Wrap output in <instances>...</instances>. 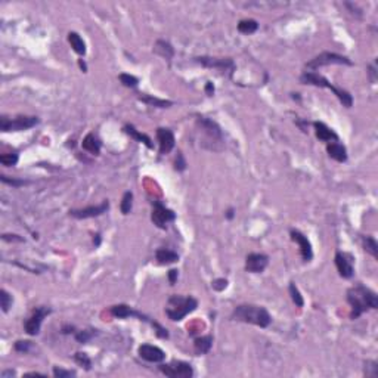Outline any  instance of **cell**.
Wrapping results in <instances>:
<instances>
[{
    "label": "cell",
    "mask_w": 378,
    "mask_h": 378,
    "mask_svg": "<svg viewBox=\"0 0 378 378\" xmlns=\"http://www.w3.org/2000/svg\"><path fill=\"white\" fill-rule=\"evenodd\" d=\"M346 298L352 307V315H350L352 319H358L360 315H363L368 310L378 309V296L362 284H358L349 288Z\"/></svg>",
    "instance_id": "cell-1"
},
{
    "label": "cell",
    "mask_w": 378,
    "mask_h": 378,
    "mask_svg": "<svg viewBox=\"0 0 378 378\" xmlns=\"http://www.w3.org/2000/svg\"><path fill=\"white\" fill-rule=\"evenodd\" d=\"M234 320L251 323V325H257L260 328H267L272 323V316L263 306L256 304H239L234 309L232 316Z\"/></svg>",
    "instance_id": "cell-2"
},
{
    "label": "cell",
    "mask_w": 378,
    "mask_h": 378,
    "mask_svg": "<svg viewBox=\"0 0 378 378\" xmlns=\"http://www.w3.org/2000/svg\"><path fill=\"white\" fill-rule=\"evenodd\" d=\"M300 83L330 89V90H331V92L338 98V100L343 103V106H346V108H352V105H353V96H352L347 90L340 89V87H337V86L331 84L325 77L319 76V74H318V73H315V71H304V73L300 76Z\"/></svg>",
    "instance_id": "cell-3"
},
{
    "label": "cell",
    "mask_w": 378,
    "mask_h": 378,
    "mask_svg": "<svg viewBox=\"0 0 378 378\" xmlns=\"http://www.w3.org/2000/svg\"><path fill=\"white\" fill-rule=\"evenodd\" d=\"M198 307V301L194 297H183V296H172L167 300V307H166V315L169 316L170 320L179 322L182 320L186 315L192 313Z\"/></svg>",
    "instance_id": "cell-4"
},
{
    "label": "cell",
    "mask_w": 378,
    "mask_h": 378,
    "mask_svg": "<svg viewBox=\"0 0 378 378\" xmlns=\"http://www.w3.org/2000/svg\"><path fill=\"white\" fill-rule=\"evenodd\" d=\"M40 123L36 116H18L15 119H9L6 116L0 117V130L2 132H22L28 130Z\"/></svg>",
    "instance_id": "cell-5"
},
{
    "label": "cell",
    "mask_w": 378,
    "mask_h": 378,
    "mask_svg": "<svg viewBox=\"0 0 378 378\" xmlns=\"http://www.w3.org/2000/svg\"><path fill=\"white\" fill-rule=\"evenodd\" d=\"M197 127L202 130L204 136L207 138V140L211 143L210 145V149L211 151H218L214 146V143H223V133H222V129L219 127V124L207 119V117H198L197 119Z\"/></svg>",
    "instance_id": "cell-6"
},
{
    "label": "cell",
    "mask_w": 378,
    "mask_h": 378,
    "mask_svg": "<svg viewBox=\"0 0 378 378\" xmlns=\"http://www.w3.org/2000/svg\"><path fill=\"white\" fill-rule=\"evenodd\" d=\"M325 65H353V62L347 57L338 55V53L323 52V53L315 57L312 61H309L306 64V70L313 71V70H318V68L325 67Z\"/></svg>",
    "instance_id": "cell-7"
},
{
    "label": "cell",
    "mask_w": 378,
    "mask_h": 378,
    "mask_svg": "<svg viewBox=\"0 0 378 378\" xmlns=\"http://www.w3.org/2000/svg\"><path fill=\"white\" fill-rule=\"evenodd\" d=\"M158 368L166 377H170V378H191L194 375V369L191 363L183 360H173L170 363H163Z\"/></svg>",
    "instance_id": "cell-8"
},
{
    "label": "cell",
    "mask_w": 378,
    "mask_h": 378,
    "mask_svg": "<svg viewBox=\"0 0 378 378\" xmlns=\"http://www.w3.org/2000/svg\"><path fill=\"white\" fill-rule=\"evenodd\" d=\"M176 219V213L170 208H167L166 205H163L161 202H154L152 204V213H151V220L152 223L159 228V229H166L167 223L173 222Z\"/></svg>",
    "instance_id": "cell-9"
},
{
    "label": "cell",
    "mask_w": 378,
    "mask_h": 378,
    "mask_svg": "<svg viewBox=\"0 0 378 378\" xmlns=\"http://www.w3.org/2000/svg\"><path fill=\"white\" fill-rule=\"evenodd\" d=\"M52 310L46 306H40L36 307L34 312L31 313V316L25 320L24 323V330L28 336H37L40 333V327H41V322L43 319L50 313Z\"/></svg>",
    "instance_id": "cell-10"
},
{
    "label": "cell",
    "mask_w": 378,
    "mask_h": 378,
    "mask_svg": "<svg viewBox=\"0 0 378 378\" xmlns=\"http://www.w3.org/2000/svg\"><path fill=\"white\" fill-rule=\"evenodd\" d=\"M110 210V201L103 199L100 204L98 205H89L84 208H74L70 210V216H73L74 219H92V218H98V216H102L103 213H106Z\"/></svg>",
    "instance_id": "cell-11"
},
{
    "label": "cell",
    "mask_w": 378,
    "mask_h": 378,
    "mask_svg": "<svg viewBox=\"0 0 378 378\" xmlns=\"http://www.w3.org/2000/svg\"><path fill=\"white\" fill-rule=\"evenodd\" d=\"M269 264V257L263 253H250L245 257V271L250 274H261Z\"/></svg>",
    "instance_id": "cell-12"
},
{
    "label": "cell",
    "mask_w": 378,
    "mask_h": 378,
    "mask_svg": "<svg viewBox=\"0 0 378 378\" xmlns=\"http://www.w3.org/2000/svg\"><path fill=\"white\" fill-rule=\"evenodd\" d=\"M336 266H337V271L340 274L341 278L344 279H350L355 274V267H353V257L347 253L338 251L336 254Z\"/></svg>",
    "instance_id": "cell-13"
},
{
    "label": "cell",
    "mask_w": 378,
    "mask_h": 378,
    "mask_svg": "<svg viewBox=\"0 0 378 378\" xmlns=\"http://www.w3.org/2000/svg\"><path fill=\"white\" fill-rule=\"evenodd\" d=\"M157 140L159 145V154L161 155H166L169 152H172V149L176 145V139L175 135L170 129L166 127H158L157 129Z\"/></svg>",
    "instance_id": "cell-14"
},
{
    "label": "cell",
    "mask_w": 378,
    "mask_h": 378,
    "mask_svg": "<svg viewBox=\"0 0 378 378\" xmlns=\"http://www.w3.org/2000/svg\"><path fill=\"white\" fill-rule=\"evenodd\" d=\"M138 353H139V356L143 360L151 362V363H161L166 359V352L163 349L157 347V346H152V344H142V346H139Z\"/></svg>",
    "instance_id": "cell-15"
},
{
    "label": "cell",
    "mask_w": 378,
    "mask_h": 378,
    "mask_svg": "<svg viewBox=\"0 0 378 378\" xmlns=\"http://www.w3.org/2000/svg\"><path fill=\"white\" fill-rule=\"evenodd\" d=\"M290 237H291V239L298 245L303 261H310V260L313 259V250H312V244H310V241L307 239V237L303 235L300 231H296V229H291V231H290Z\"/></svg>",
    "instance_id": "cell-16"
},
{
    "label": "cell",
    "mask_w": 378,
    "mask_h": 378,
    "mask_svg": "<svg viewBox=\"0 0 378 378\" xmlns=\"http://www.w3.org/2000/svg\"><path fill=\"white\" fill-rule=\"evenodd\" d=\"M111 315L114 316V318H119V319H126V318H138L139 320H143V322H149L151 325H152V322L154 320H151L146 315H143V313H140V312H138V310H135L133 307H130V306H127V304H116V306H113L111 307Z\"/></svg>",
    "instance_id": "cell-17"
},
{
    "label": "cell",
    "mask_w": 378,
    "mask_h": 378,
    "mask_svg": "<svg viewBox=\"0 0 378 378\" xmlns=\"http://www.w3.org/2000/svg\"><path fill=\"white\" fill-rule=\"evenodd\" d=\"M195 61L204 67H208V68H216V70H222V71H228L235 68L234 65V61L231 58H207V57H201V58H195Z\"/></svg>",
    "instance_id": "cell-18"
},
{
    "label": "cell",
    "mask_w": 378,
    "mask_h": 378,
    "mask_svg": "<svg viewBox=\"0 0 378 378\" xmlns=\"http://www.w3.org/2000/svg\"><path fill=\"white\" fill-rule=\"evenodd\" d=\"M313 126H315L316 138H318L319 140H322V142H337V140H338V135H337L331 127H328L325 123L315 121Z\"/></svg>",
    "instance_id": "cell-19"
},
{
    "label": "cell",
    "mask_w": 378,
    "mask_h": 378,
    "mask_svg": "<svg viewBox=\"0 0 378 378\" xmlns=\"http://www.w3.org/2000/svg\"><path fill=\"white\" fill-rule=\"evenodd\" d=\"M327 152H328L330 158L336 159L337 163H346L347 161V149L344 145H341L338 142H328Z\"/></svg>",
    "instance_id": "cell-20"
},
{
    "label": "cell",
    "mask_w": 378,
    "mask_h": 378,
    "mask_svg": "<svg viewBox=\"0 0 378 378\" xmlns=\"http://www.w3.org/2000/svg\"><path fill=\"white\" fill-rule=\"evenodd\" d=\"M81 146H83V149L87 151L89 154H92V155H99V154H100V146H102V143H100V140H99L93 133H89V135L83 139Z\"/></svg>",
    "instance_id": "cell-21"
},
{
    "label": "cell",
    "mask_w": 378,
    "mask_h": 378,
    "mask_svg": "<svg viewBox=\"0 0 378 378\" xmlns=\"http://www.w3.org/2000/svg\"><path fill=\"white\" fill-rule=\"evenodd\" d=\"M155 259L159 264H172L179 260V254L167 248H158L155 253Z\"/></svg>",
    "instance_id": "cell-22"
},
{
    "label": "cell",
    "mask_w": 378,
    "mask_h": 378,
    "mask_svg": "<svg viewBox=\"0 0 378 378\" xmlns=\"http://www.w3.org/2000/svg\"><path fill=\"white\" fill-rule=\"evenodd\" d=\"M138 99L145 102L146 105L149 106H157V108H169L173 105L172 100H166V99H158L155 96H151V95H146V93H138Z\"/></svg>",
    "instance_id": "cell-23"
},
{
    "label": "cell",
    "mask_w": 378,
    "mask_h": 378,
    "mask_svg": "<svg viewBox=\"0 0 378 378\" xmlns=\"http://www.w3.org/2000/svg\"><path fill=\"white\" fill-rule=\"evenodd\" d=\"M124 132H126L130 138H133L135 140H138V142L146 145V148H149V149L154 148V143H152L151 138L146 136V135H143V133H140V132H138L132 124H126V126H124Z\"/></svg>",
    "instance_id": "cell-24"
},
{
    "label": "cell",
    "mask_w": 378,
    "mask_h": 378,
    "mask_svg": "<svg viewBox=\"0 0 378 378\" xmlns=\"http://www.w3.org/2000/svg\"><path fill=\"white\" fill-rule=\"evenodd\" d=\"M68 41H70V44H71V47H73V50L76 53H79L80 57L86 55V43L76 31H70L68 33Z\"/></svg>",
    "instance_id": "cell-25"
},
{
    "label": "cell",
    "mask_w": 378,
    "mask_h": 378,
    "mask_svg": "<svg viewBox=\"0 0 378 378\" xmlns=\"http://www.w3.org/2000/svg\"><path fill=\"white\" fill-rule=\"evenodd\" d=\"M194 347H195V352L198 355H207L213 347V337L211 336H202V337L195 338Z\"/></svg>",
    "instance_id": "cell-26"
},
{
    "label": "cell",
    "mask_w": 378,
    "mask_h": 378,
    "mask_svg": "<svg viewBox=\"0 0 378 378\" xmlns=\"http://www.w3.org/2000/svg\"><path fill=\"white\" fill-rule=\"evenodd\" d=\"M155 52L166 60H172L173 55H175V49L172 47V44L164 41V40H158L155 43Z\"/></svg>",
    "instance_id": "cell-27"
},
{
    "label": "cell",
    "mask_w": 378,
    "mask_h": 378,
    "mask_svg": "<svg viewBox=\"0 0 378 378\" xmlns=\"http://www.w3.org/2000/svg\"><path fill=\"white\" fill-rule=\"evenodd\" d=\"M362 245H363V250L366 253H369L374 259H378V242L374 237L363 235L362 237Z\"/></svg>",
    "instance_id": "cell-28"
},
{
    "label": "cell",
    "mask_w": 378,
    "mask_h": 378,
    "mask_svg": "<svg viewBox=\"0 0 378 378\" xmlns=\"http://www.w3.org/2000/svg\"><path fill=\"white\" fill-rule=\"evenodd\" d=\"M257 30H259V22L256 20L248 18V20H241L238 22V31L241 34H253Z\"/></svg>",
    "instance_id": "cell-29"
},
{
    "label": "cell",
    "mask_w": 378,
    "mask_h": 378,
    "mask_svg": "<svg viewBox=\"0 0 378 378\" xmlns=\"http://www.w3.org/2000/svg\"><path fill=\"white\" fill-rule=\"evenodd\" d=\"M288 291H290V296H291V300L294 301V304L297 307H303L304 306V300H303V296H301L300 290L297 288L296 282H290Z\"/></svg>",
    "instance_id": "cell-30"
},
{
    "label": "cell",
    "mask_w": 378,
    "mask_h": 378,
    "mask_svg": "<svg viewBox=\"0 0 378 378\" xmlns=\"http://www.w3.org/2000/svg\"><path fill=\"white\" fill-rule=\"evenodd\" d=\"M12 303H14L12 296H11L5 288L0 290V307H2V310H3L5 313L9 312V309L12 307Z\"/></svg>",
    "instance_id": "cell-31"
},
{
    "label": "cell",
    "mask_w": 378,
    "mask_h": 378,
    "mask_svg": "<svg viewBox=\"0 0 378 378\" xmlns=\"http://www.w3.org/2000/svg\"><path fill=\"white\" fill-rule=\"evenodd\" d=\"M132 207H133V194L130 191H127V192H124V195L121 198L120 210L124 216H127L132 211Z\"/></svg>",
    "instance_id": "cell-32"
},
{
    "label": "cell",
    "mask_w": 378,
    "mask_h": 378,
    "mask_svg": "<svg viewBox=\"0 0 378 378\" xmlns=\"http://www.w3.org/2000/svg\"><path fill=\"white\" fill-rule=\"evenodd\" d=\"M95 334H96V330H95V331H93V330H84V331H76V333H74V337H76L77 343L86 344V343H89V341L95 337Z\"/></svg>",
    "instance_id": "cell-33"
},
{
    "label": "cell",
    "mask_w": 378,
    "mask_h": 378,
    "mask_svg": "<svg viewBox=\"0 0 378 378\" xmlns=\"http://www.w3.org/2000/svg\"><path fill=\"white\" fill-rule=\"evenodd\" d=\"M119 79H120V81H121V84H123V86L130 87V89H135V87L139 84V79H138V77H135V76H132V74H126V73H123V74H120V76H119Z\"/></svg>",
    "instance_id": "cell-34"
},
{
    "label": "cell",
    "mask_w": 378,
    "mask_h": 378,
    "mask_svg": "<svg viewBox=\"0 0 378 378\" xmlns=\"http://www.w3.org/2000/svg\"><path fill=\"white\" fill-rule=\"evenodd\" d=\"M74 360H76L80 366H83L86 371H90V369H92V360H90V358H89L86 353L77 352V353L74 355Z\"/></svg>",
    "instance_id": "cell-35"
},
{
    "label": "cell",
    "mask_w": 378,
    "mask_h": 378,
    "mask_svg": "<svg viewBox=\"0 0 378 378\" xmlns=\"http://www.w3.org/2000/svg\"><path fill=\"white\" fill-rule=\"evenodd\" d=\"M363 374L368 378H377V375H378V363L375 360H366L365 362V368H363Z\"/></svg>",
    "instance_id": "cell-36"
},
{
    "label": "cell",
    "mask_w": 378,
    "mask_h": 378,
    "mask_svg": "<svg viewBox=\"0 0 378 378\" xmlns=\"http://www.w3.org/2000/svg\"><path fill=\"white\" fill-rule=\"evenodd\" d=\"M0 163L6 167H12L18 163V154L12 152V154H2L0 155Z\"/></svg>",
    "instance_id": "cell-37"
},
{
    "label": "cell",
    "mask_w": 378,
    "mask_h": 378,
    "mask_svg": "<svg viewBox=\"0 0 378 378\" xmlns=\"http://www.w3.org/2000/svg\"><path fill=\"white\" fill-rule=\"evenodd\" d=\"M0 180H2L3 183L9 185V186H14V188H20V186H24V185H28L30 182L24 180V179H15V178H8L5 175H0Z\"/></svg>",
    "instance_id": "cell-38"
},
{
    "label": "cell",
    "mask_w": 378,
    "mask_h": 378,
    "mask_svg": "<svg viewBox=\"0 0 378 378\" xmlns=\"http://www.w3.org/2000/svg\"><path fill=\"white\" fill-rule=\"evenodd\" d=\"M53 375H55L57 378H68V377H76V371L55 366V368H53Z\"/></svg>",
    "instance_id": "cell-39"
},
{
    "label": "cell",
    "mask_w": 378,
    "mask_h": 378,
    "mask_svg": "<svg viewBox=\"0 0 378 378\" xmlns=\"http://www.w3.org/2000/svg\"><path fill=\"white\" fill-rule=\"evenodd\" d=\"M186 159L183 158V154L182 152H178V157H176V161H175V170L176 172H185L186 170Z\"/></svg>",
    "instance_id": "cell-40"
},
{
    "label": "cell",
    "mask_w": 378,
    "mask_h": 378,
    "mask_svg": "<svg viewBox=\"0 0 378 378\" xmlns=\"http://www.w3.org/2000/svg\"><path fill=\"white\" fill-rule=\"evenodd\" d=\"M30 349H31V341H28V340H18L15 343V350L20 353H27Z\"/></svg>",
    "instance_id": "cell-41"
},
{
    "label": "cell",
    "mask_w": 378,
    "mask_h": 378,
    "mask_svg": "<svg viewBox=\"0 0 378 378\" xmlns=\"http://www.w3.org/2000/svg\"><path fill=\"white\" fill-rule=\"evenodd\" d=\"M152 327L155 328V331H157V336L159 337V338H169V333H167V330L164 328V327H161L158 322H152Z\"/></svg>",
    "instance_id": "cell-42"
},
{
    "label": "cell",
    "mask_w": 378,
    "mask_h": 378,
    "mask_svg": "<svg viewBox=\"0 0 378 378\" xmlns=\"http://www.w3.org/2000/svg\"><path fill=\"white\" fill-rule=\"evenodd\" d=\"M211 287L216 290V291H223L226 287H228V281L226 279H216V281H213L211 282Z\"/></svg>",
    "instance_id": "cell-43"
},
{
    "label": "cell",
    "mask_w": 378,
    "mask_h": 378,
    "mask_svg": "<svg viewBox=\"0 0 378 378\" xmlns=\"http://www.w3.org/2000/svg\"><path fill=\"white\" fill-rule=\"evenodd\" d=\"M178 277H179V271H176V269H170V271H169V282H170V285L176 284Z\"/></svg>",
    "instance_id": "cell-44"
},
{
    "label": "cell",
    "mask_w": 378,
    "mask_h": 378,
    "mask_svg": "<svg viewBox=\"0 0 378 378\" xmlns=\"http://www.w3.org/2000/svg\"><path fill=\"white\" fill-rule=\"evenodd\" d=\"M62 334H74L76 333V328L73 327V325H65V327H62V331H61Z\"/></svg>",
    "instance_id": "cell-45"
},
{
    "label": "cell",
    "mask_w": 378,
    "mask_h": 378,
    "mask_svg": "<svg viewBox=\"0 0 378 378\" xmlns=\"http://www.w3.org/2000/svg\"><path fill=\"white\" fill-rule=\"evenodd\" d=\"M368 73H369V76H371V81L374 83V81H375V73H377L375 65H369V67H368Z\"/></svg>",
    "instance_id": "cell-46"
},
{
    "label": "cell",
    "mask_w": 378,
    "mask_h": 378,
    "mask_svg": "<svg viewBox=\"0 0 378 378\" xmlns=\"http://www.w3.org/2000/svg\"><path fill=\"white\" fill-rule=\"evenodd\" d=\"M2 238H3V241H20V242H22V241H24V239H22V238H20L18 235H12V238H9V237L5 234Z\"/></svg>",
    "instance_id": "cell-47"
},
{
    "label": "cell",
    "mask_w": 378,
    "mask_h": 378,
    "mask_svg": "<svg viewBox=\"0 0 378 378\" xmlns=\"http://www.w3.org/2000/svg\"><path fill=\"white\" fill-rule=\"evenodd\" d=\"M205 93H207L208 96H211V95L214 93V86H213V83L208 81V83L205 84Z\"/></svg>",
    "instance_id": "cell-48"
},
{
    "label": "cell",
    "mask_w": 378,
    "mask_h": 378,
    "mask_svg": "<svg viewBox=\"0 0 378 378\" xmlns=\"http://www.w3.org/2000/svg\"><path fill=\"white\" fill-rule=\"evenodd\" d=\"M12 375H15V371H12V369H8V371H3L2 372V378H8V377H12Z\"/></svg>",
    "instance_id": "cell-49"
},
{
    "label": "cell",
    "mask_w": 378,
    "mask_h": 378,
    "mask_svg": "<svg viewBox=\"0 0 378 378\" xmlns=\"http://www.w3.org/2000/svg\"><path fill=\"white\" fill-rule=\"evenodd\" d=\"M79 65H80V68L83 70V73H87V65H86V62H84L83 60H79Z\"/></svg>",
    "instance_id": "cell-50"
},
{
    "label": "cell",
    "mask_w": 378,
    "mask_h": 378,
    "mask_svg": "<svg viewBox=\"0 0 378 378\" xmlns=\"http://www.w3.org/2000/svg\"><path fill=\"white\" fill-rule=\"evenodd\" d=\"M226 216H228V219H232V218H234V210L231 208V210L228 211V214H226Z\"/></svg>",
    "instance_id": "cell-51"
}]
</instances>
